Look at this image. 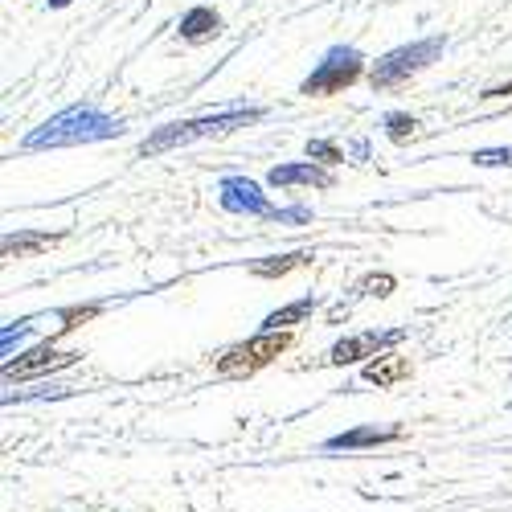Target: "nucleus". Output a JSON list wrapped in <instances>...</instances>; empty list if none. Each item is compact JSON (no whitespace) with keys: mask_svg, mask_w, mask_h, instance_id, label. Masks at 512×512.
<instances>
[{"mask_svg":"<svg viewBox=\"0 0 512 512\" xmlns=\"http://www.w3.org/2000/svg\"><path fill=\"white\" fill-rule=\"evenodd\" d=\"M287 345H291V336H287V332H259L254 340H242V345L226 349V353L218 357V373H222V377L259 373V369L271 365Z\"/></svg>","mask_w":512,"mask_h":512,"instance_id":"obj_5","label":"nucleus"},{"mask_svg":"<svg viewBox=\"0 0 512 512\" xmlns=\"http://www.w3.org/2000/svg\"><path fill=\"white\" fill-rule=\"evenodd\" d=\"M402 439L398 426H390V431H377V426H357V431H345V435H332L324 443V451H357V447H381V443H394Z\"/></svg>","mask_w":512,"mask_h":512,"instance_id":"obj_10","label":"nucleus"},{"mask_svg":"<svg viewBox=\"0 0 512 512\" xmlns=\"http://www.w3.org/2000/svg\"><path fill=\"white\" fill-rule=\"evenodd\" d=\"M500 95H512V82H508V87H492V91H484L480 99H500Z\"/></svg>","mask_w":512,"mask_h":512,"instance_id":"obj_23","label":"nucleus"},{"mask_svg":"<svg viewBox=\"0 0 512 512\" xmlns=\"http://www.w3.org/2000/svg\"><path fill=\"white\" fill-rule=\"evenodd\" d=\"M308 160H320V164H340L345 152H340L332 140H308Z\"/></svg>","mask_w":512,"mask_h":512,"instance_id":"obj_18","label":"nucleus"},{"mask_svg":"<svg viewBox=\"0 0 512 512\" xmlns=\"http://www.w3.org/2000/svg\"><path fill=\"white\" fill-rule=\"evenodd\" d=\"M402 377H410V361L398 357V353H386V357L369 361L365 373H361V381H369V386H394V381H402Z\"/></svg>","mask_w":512,"mask_h":512,"instance_id":"obj_13","label":"nucleus"},{"mask_svg":"<svg viewBox=\"0 0 512 512\" xmlns=\"http://www.w3.org/2000/svg\"><path fill=\"white\" fill-rule=\"evenodd\" d=\"M29 332V320H17V324H9L5 328V357H13V345H17V340Z\"/></svg>","mask_w":512,"mask_h":512,"instance_id":"obj_21","label":"nucleus"},{"mask_svg":"<svg viewBox=\"0 0 512 512\" xmlns=\"http://www.w3.org/2000/svg\"><path fill=\"white\" fill-rule=\"evenodd\" d=\"M406 336V328H390V332H357V336H345L336 340L332 353H328V365H353V361H365V357H377L381 349L398 345V340Z\"/></svg>","mask_w":512,"mask_h":512,"instance_id":"obj_7","label":"nucleus"},{"mask_svg":"<svg viewBox=\"0 0 512 512\" xmlns=\"http://www.w3.org/2000/svg\"><path fill=\"white\" fill-rule=\"evenodd\" d=\"M78 353H58L54 340H46V345H37L33 353L17 357V361H5V377H33V373H46V369H62V365H74Z\"/></svg>","mask_w":512,"mask_h":512,"instance_id":"obj_8","label":"nucleus"},{"mask_svg":"<svg viewBox=\"0 0 512 512\" xmlns=\"http://www.w3.org/2000/svg\"><path fill=\"white\" fill-rule=\"evenodd\" d=\"M472 164H480V168H512V148H476Z\"/></svg>","mask_w":512,"mask_h":512,"instance_id":"obj_17","label":"nucleus"},{"mask_svg":"<svg viewBox=\"0 0 512 512\" xmlns=\"http://www.w3.org/2000/svg\"><path fill=\"white\" fill-rule=\"evenodd\" d=\"M267 111L263 107H226V111H213V115H197V119H181V123H164L140 144V156H160V152H173L185 148L193 140H209V136H226L238 132L246 123H259Z\"/></svg>","mask_w":512,"mask_h":512,"instance_id":"obj_2","label":"nucleus"},{"mask_svg":"<svg viewBox=\"0 0 512 512\" xmlns=\"http://www.w3.org/2000/svg\"><path fill=\"white\" fill-rule=\"evenodd\" d=\"M267 185H275V189H295V185L332 189V173H324V168L312 164V160H304V164H275L267 173Z\"/></svg>","mask_w":512,"mask_h":512,"instance_id":"obj_9","label":"nucleus"},{"mask_svg":"<svg viewBox=\"0 0 512 512\" xmlns=\"http://www.w3.org/2000/svg\"><path fill=\"white\" fill-rule=\"evenodd\" d=\"M443 50H447V37H422V41H410V46L390 50L386 58H377L373 70H369L373 91H390V87H398V82H406V78L418 74L422 66H431Z\"/></svg>","mask_w":512,"mask_h":512,"instance_id":"obj_3","label":"nucleus"},{"mask_svg":"<svg viewBox=\"0 0 512 512\" xmlns=\"http://www.w3.org/2000/svg\"><path fill=\"white\" fill-rule=\"evenodd\" d=\"M177 33H181L185 41H209V37H218V33H222V17L213 13L209 5H197V9H189V13L181 17Z\"/></svg>","mask_w":512,"mask_h":512,"instance_id":"obj_12","label":"nucleus"},{"mask_svg":"<svg viewBox=\"0 0 512 512\" xmlns=\"http://www.w3.org/2000/svg\"><path fill=\"white\" fill-rule=\"evenodd\" d=\"M361 74H365L361 50H353V46H332V50L316 62V70L304 78L300 95H308V99H316V95H340L345 87H353Z\"/></svg>","mask_w":512,"mask_h":512,"instance_id":"obj_4","label":"nucleus"},{"mask_svg":"<svg viewBox=\"0 0 512 512\" xmlns=\"http://www.w3.org/2000/svg\"><path fill=\"white\" fill-rule=\"evenodd\" d=\"M312 312H316V300H312V295H304V300H295V304L271 312V316L263 320V332H283L287 324H300V320H308Z\"/></svg>","mask_w":512,"mask_h":512,"instance_id":"obj_15","label":"nucleus"},{"mask_svg":"<svg viewBox=\"0 0 512 512\" xmlns=\"http://www.w3.org/2000/svg\"><path fill=\"white\" fill-rule=\"evenodd\" d=\"M312 263V254L308 250H291V254H271V259H259V263H250V275H259V279H283L291 275L295 267H308Z\"/></svg>","mask_w":512,"mask_h":512,"instance_id":"obj_14","label":"nucleus"},{"mask_svg":"<svg viewBox=\"0 0 512 512\" xmlns=\"http://www.w3.org/2000/svg\"><path fill=\"white\" fill-rule=\"evenodd\" d=\"M394 291V275H365L361 279V295H377V300H386Z\"/></svg>","mask_w":512,"mask_h":512,"instance_id":"obj_19","label":"nucleus"},{"mask_svg":"<svg viewBox=\"0 0 512 512\" xmlns=\"http://www.w3.org/2000/svg\"><path fill=\"white\" fill-rule=\"evenodd\" d=\"M381 123H386V136H390L394 144H410V140L418 136V119H414V115H406V111H390Z\"/></svg>","mask_w":512,"mask_h":512,"instance_id":"obj_16","label":"nucleus"},{"mask_svg":"<svg viewBox=\"0 0 512 512\" xmlns=\"http://www.w3.org/2000/svg\"><path fill=\"white\" fill-rule=\"evenodd\" d=\"M275 222H279V226H304V222H312V209H308V205L279 209V213H275Z\"/></svg>","mask_w":512,"mask_h":512,"instance_id":"obj_20","label":"nucleus"},{"mask_svg":"<svg viewBox=\"0 0 512 512\" xmlns=\"http://www.w3.org/2000/svg\"><path fill=\"white\" fill-rule=\"evenodd\" d=\"M50 9H66V5H74V0H46Z\"/></svg>","mask_w":512,"mask_h":512,"instance_id":"obj_24","label":"nucleus"},{"mask_svg":"<svg viewBox=\"0 0 512 512\" xmlns=\"http://www.w3.org/2000/svg\"><path fill=\"white\" fill-rule=\"evenodd\" d=\"M62 234H50V230H17V234H5V259H29L37 250H50Z\"/></svg>","mask_w":512,"mask_h":512,"instance_id":"obj_11","label":"nucleus"},{"mask_svg":"<svg viewBox=\"0 0 512 512\" xmlns=\"http://www.w3.org/2000/svg\"><path fill=\"white\" fill-rule=\"evenodd\" d=\"M123 136V123L103 115L99 107L91 103H78V107H66L58 111L54 119H46L41 127L25 136V152H46V148H74V144H99V140H115Z\"/></svg>","mask_w":512,"mask_h":512,"instance_id":"obj_1","label":"nucleus"},{"mask_svg":"<svg viewBox=\"0 0 512 512\" xmlns=\"http://www.w3.org/2000/svg\"><path fill=\"white\" fill-rule=\"evenodd\" d=\"M218 201H222V209L226 213H246V218H267V222H275V205L267 201V193L254 185L250 177H226L222 185H218Z\"/></svg>","mask_w":512,"mask_h":512,"instance_id":"obj_6","label":"nucleus"},{"mask_svg":"<svg viewBox=\"0 0 512 512\" xmlns=\"http://www.w3.org/2000/svg\"><path fill=\"white\" fill-rule=\"evenodd\" d=\"M349 152H353V160H357V164H361V160H369V144H365V140H353V148H349Z\"/></svg>","mask_w":512,"mask_h":512,"instance_id":"obj_22","label":"nucleus"}]
</instances>
